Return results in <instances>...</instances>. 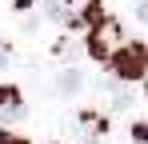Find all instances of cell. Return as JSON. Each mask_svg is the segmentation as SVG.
Listing matches in <instances>:
<instances>
[{"mask_svg": "<svg viewBox=\"0 0 148 144\" xmlns=\"http://www.w3.org/2000/svg\"><path fill=\"white\" fill-rule=\"evenodd\" d=\"M136 140H148V120H144V124H136Z\"/></svg>", "mask_w": 148, "mask_h": 144, "instance_id": "cell-6", "label": "cell"}, {"mask_svg": "<svg viewBox=\"0 0 148 144\" xmlns=\"http://www.w3.org/2000/svg\"><path fill=\"white\" fill-rule=\"evenodd\" d=\"M140 20L148 24V0H140Z\"/></svg>", "mask_w": 148, "mask_h": 144, "instance_id": "cell-8", "label": "cell"}, {"mask_svg": "<svg viewBox=\"0 0 148 144\" xmlns=\"http://www.w3.org/2000/svg\"><path fill=\"white\" fill-rule=\"evenodd\" d=\"M16 116H24L20 92L16 88H0V120H16Z\"/></svg>", "mask_w": 148, "mask_h": 144, "instance_id": "cell-4", "label": "cell"}, {"mask_svg": "<svg viewBox=\"0 0 148 144\" xmlns=\"http://www.w3.org/2000/svg\"><path fill=\"white\" fill-rule=\"evenodd\" d=\"M96 8H100V0H52L48 12L60 24H84V20L96 16Z\"/></svg>", "mask_w": 148, "mask_h": 144, "instance_id": "cell-3", "label": "cell"}, {"mask_svg": "<svg viewBox=\"0 0 148 144\" xmlns=\"http://www.w3.org/2000/svg\"><path fill=\"white\" fill-rule=\"evenodd\" d=\"M0 144H24V140H16V136H4V132H0Z\"/></svg>", "mask_w": 148, "mask_h": 144, "instance_id": "cell-7", "label": "cell"}, {"mask_svg": "<svg viewBox=\"0 0 148 144\" xmlns=\"http://www.w3.org/2000/svg\"><path fill=\"white\" fill-rule=\"evenodd\" d=\"M120 48H124V40H120V24H116V20H100L96 28H92V36H88V52H92L96 60H112Z\"/></svg>", "mask_w": 148, "mask_h": 144, "instance_id": "cell-2", "label": "cell"}, {"mask_svg": "<svg viewBox=\"0 0 148 144\" xmlns=\"http://www.w3.org/2000/svg\"><path fill=\"white\" fill-rule=\"evenodd\" d=\"M60 88H64V92H72V88H76V72H68V76H60Z\"/></svg>", "mask_w": 148, "mask_h": 144, "instance_id": "cell-5", "label": "cell"}, {"mask_svg": "<svg viewBox=\"0 0 148 144\" xmlns=\"http://www.w3.org/2000/svg\"><path fill=\"white\" fill-rule=\"evenodd\" d=\"M108 64H112V72H116V80H140V76L148 72V48L136 44V40H128Z\"/></svg>", "mask_w": 148, "mask_h": 144, "instance_id": "cell-1", "label": "cell"}, {"mask_svg": "<svg viewBox=\"0 0 148 144\" xmlns=\"http://www.w3.org/2000/svg\"><path fill=\"white\" fill-rule=\"evenodd\" d=\"M4 64H8V48L0 44V68H4Z\"/></svg>", "mask_w": 148, "mask_h": 144, "instance_id": "cell-9", "label": "cell"}]
</instances>
